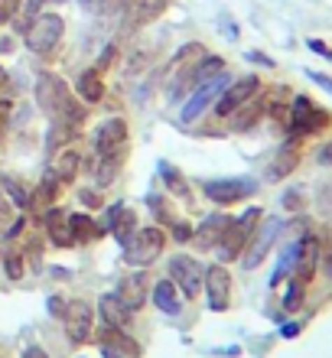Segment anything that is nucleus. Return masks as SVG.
Wrapping results in <instances>:
<instances>
[{
  "mask_svg": "<svg viewBox=\"0 0 332 358\" xmlns=\"http://www.w3.org/2000/svg\"><path fill=\"white\" fill-rule=\"evenodd\" d=\"M257 218H261V208H247L241 218H231L225 228V235H222L219 241V261L222 264H228V261H235V257H241V251L247 248V241H251V235H254L257 228Z\"/></svg>",
  "mask_w": 332,
  "mask_h": 358,
  "instance_id": "f257e3e1",
  "label": "nucleus"
},
{
  "mask_svg": "<svg viewBox=\"0 0 332 358\" xmlns=\"http://www.w3.org/2000/svg\"><path fill=\"white\" fill-rule=\"evenodd\" d=\"M62 33H66V23H62V17H56V13H39L33 23H27V33H23V39H27V49H29V52L46 56V52H52V49L59 46Z\"/></svg>",
  "mask_w": 332,
  "mask_h": 358,
  "instance_id": "f03ea898",
  "label": "nucleus"
},
{
  "mask_svg": "<svg viewBox=\"0 0 332 358\" xmlns=\"http://www.w3.org/2000/svg\"><path fill=\"white\" fill-rule=\"evenodd\" d=\"M124 248H127V251H124L127 264L147 267V264H153V261L163 255V248H166V231L157 228V225L140 228V231H133V238Z\"/></svg>",
  "mask_w": 332,
  "mask_h": 358,
  "instance_id": "7ed1b4c3",
  "label": "nucleus"
},
{
  "mask_svg": "<svg viewBox=\"0 0 332 358\" xmlns=\"http://www.w3.org/2000/svg\"><path fill=\"white\" fill-rule=\"evenodd\" d=\"M209 56V49L202 46V43H186V46L176 52V59L170 62V72L176 78H173L170 85V98L176 101L180 94H186V88L192 85V76H196V69L202 66V59Z\"/></svg>",
  "mask_w": 332,
  "mask_h": 358,
  "instance_id": "20e7f679",
  "label": "nucleus"
},
{
  "mask_svg": "<svg viewBox=\"0 0 332 358\" xmlns=\"http://www.w3.org/2000/svg\"><path fill=\"white\" fill-rule=\"evenodd\" d=\"M280 228H284V222H280V218H267V222H261V228H254V235H251L247 248L241 251V264H245V271L261 267V261L270 255V245L277 241Z\"/></svg>",
  "mask_w": 332,
  "mask_h": 358,
  "instance_id": "39448f33",
  "label": "nucleus"
},
{
  "mask_svg": "<svg viewBox=\"0 0 332 358\" xmlns=\"http://www.w3.org/2000/svg\"><path fill=\"white\" fill-rule=\"evenodd\" d=\"M329 111H323V108H316L306 94H300V98H294V108H290V127H294L296 137H303V134H316L323 131V127H329Z\"/></svg>",
  "mask_w": 332,
  "mask_h": 358,
  "instance_id": "423d86ee",
  "label": "nucleus"
},
{
  "mask_svg": "<svg viewBox=\"0 0 332 358\" xmlns=\"http://www.w3.org/2000/svg\"><path fill=\"white\" fill-rule=\"evenodd\" d=\"M228 88V76L225 72H219L215 78H209V82H199V88H196V94H192L189 101L182 104V114H180V121L182 124H192L196 117H199L205 108H209L215 98H222V92Z\"/></svg>",
  "mask_w": 332,
  "mask_h": 358,
  "instance_id": "0eeeda50",
  "label": "nucleus"
},
{
  "mask_svg": "<svg viewBox=\"0 0 332 358\" xmlns=\"http://www.w3.org/2000/svg\"><path fill=\"white\" fill-rule=\"evenodd\" d=\"M257 192V179H212V182H205V196L212 199V202H219V206H231V202H241V199L254 196Z\"/></svg>",
  "mask_w": 332,
  "mask_h": 358,
  "instance_id": "6e6552de",
  "label": "nucleus"
},
{
  "mask_svg": "<svg viewBox=\"0 0 332 358\" xmlns=\"http://www.w3.org/2000/svg\"><path fill=\"white\" fill-rule=\"evenodd\" d=\"M170 280L176 283V287H182V293L186 296H199L202 293V273H205V267H199V261L189 255H176L170 257Z\"/></svg>",
  "mask_w": 332,
  "mask_h": 358,
  "instance_id": "1a4fd4ad",
  "label": "nucleus"
},
{
  "mask_svg": "<svg viewBox=\"0 0 332 358\" xmlns=\"http://www.w3.org/2000/svg\"><path fill=\"white\" fill-rule=\"evenodd\" d=\"M68 98H72V92H68V85L59 76L43 72V76L36 78V104L49 114V117H52L56 111H62V104H66Z\"/></svg>",
  "mask_w": 332,
  "mask_h": 358,
  "instance_id": "9d476101",
  "label": "nucleus"
},
{
  "mask_svg": "<svg viewBox=\"0 0 332 358\" xmlns=\"http://www.w3.org/2000/svg\"><path fill=\"white\" fill-rule=\"evenodd\" d=\"M202 287H205V296H209V310H215V313L228 310V300H231V273L225 271V264H212L209 271L202 273Z\"/></svg>",
  "mask_w": 332,
  "mask_h": 358,
  "instance_id": "9b49d317",
  "label": "nucleus"
},
{
  "mask_svg": "<svg viewBox=\"0 0 332 358\" xmlns=\"http://www.w3.org/2000/svg\"><path fill=\"white\" fill-rule=\"evenodd\" d=\"M95 147L101 157H124V150H127V121L124 117H108L95 134Z\"/></svg>",
  "mask_w": 332,
  "mask_h": 358,
  "instance_id": "f8f14e48",
  "label": "nucleus"
},
{
  "mask_svg": "<svg viewBox=\"0 0 332 358\" xmlns=\"http://www.w3.org/2000/svg\"><path fill=\"white\" fill-rule=\"evenodd\" d=\"M62 322H66V336L68 342H82L92 336V306L85 300H68L66 303V313H62Z\"/></svg>",
  "mask_w": 332,
  "mask_h": 358,
  "instance_id": "ddd939ff",
  "label": "nucleus"
},
{
  "mask_svg": "<svg viewBox=\"0 0 332 358\" xmlns=\"http://www.w3.org/2000/svg\"><path fill=\"white\" fill-rule=\"evenodd\" d=\"M257 88H261L257 76H245V78H238V82H228V88L222 92V98H219V114L222 117H228L231 111H238L241 104H247L251 98H254Z\"/></svg>",
  "mask_w": 332,
  "mask_h": 358,
  "instance_id": "4468645a",
  "label": "nucleus"
},
{
  "mask_svg": "<svg viewBox=\"0 0 332 358\" xmlns=\"http://www.w3.org/2000/svg\"><path fill=\"white\" fill-rule=\"evenodd\" d=\"M231 218L222 215V212H215V215L209 218H202V225L199 228H192V241L202 248V251H209V248H219L222 235H225V228Z\"/></svg>",
  "mask_w": 332,
  "mask_h": 358,
  "instance_id": "2eb2a0df",
  "label": "nucleus"
},
{
  "mask_svg": "<svg viewBox=\"0 0 332 358\" xmlns=\"http://www.w3.org/2000/svg\"><path fill=\"white\" fill-rule=\"evenodd\" d=\"M166 3H170V0H131L127 17H124V27L137 29V27H143V23H153V20L166 10Z\"/></svg>",
  "mask_w": 332,
  "mask_h": 358,
  "instance_id": "dca6fc26",
  "label": "nucleus"
},
{
  "mask_svg": "<svg viewBox=\"0 0 332 358\" xmlns=\"http://www.w3.org/2000/svg\"><path fill=\"white\" fill-rule=\"evenodd\" d=\"M98 313H101L105 329H124V326L131 322V310L121 303V296H117V293H105V296L98 300Z\"/></svg>",
  "mask_w": 332,
  "mask_h": 358,
  "instance_id": "f3484780",
  "label": "nucleus"
},
{
  "mask_svg": "<svg viewBox=\"0 0 332 358\" xmlns=\"http://www.w3.org/2000/svg\"><path fill=\"white\" fill-rule=\"evenodd\" d=\"M117 296L127 310H140L143 303H147V277L143 273H127L121 283H117Z\"/></svg>",
  "mask_w": 332,
  "mask_h": 358,
  "instance_id": "a211bd4d",
  "label": "nucleus"
},
{
  "mask_svg": "<svg viewBox=\"0 0 332 358\" xmlns=\"http://www.w3.org/2000/svg\"><path fill=\"white\" fill-rule=\"evenodd\" d=\"M316 261H319V241H316L313 235H306L303 241H300V257H296V280L300 283H310L313 280V271H316Z\"/></svg>",
  "mask_w": 332,
  "mask_h": 358,
  "instance_id": "6ab92c4d",
  "label": "nucleus"
},
{
  "mask_svg": "<svg viewBox=\"0 0 332 358\" xmlns=\"http://www.w3.org/2000/svg\"><path fill=\"white\" fill-rule=\"evenodd\" d=\"M296 163H300V150H296L294 141H290V143H284V147L277 150V157L270 160V166H267V179L277 182V179L290 176V173L296 170Z\"/></svg>",
  "mask_w": 332,
  "mask_h": 358,
  "instance_id": "aec40b11",
  "label": "nucleus"
},
{
  "mask_svg": "<svg viewBox=\"0 0 332 358\" xmlns=\"http://www.w3.org/2000/svg\"><path fill=\"white\" fill-rule=\"evenodd\" d=\"M46 225H49V238H52V248H72L75 245V235H72V225H68V215L62 212H46Z\"/></svg>",
  "mask_w": 332,
  "mask_h": 358,
  "instance_id": "412c9836",
  "label": "nucleus"
},
{
  "mask_svg": "<svg viewBox=\"0 0 332 358\" xmlns=\"http://www.w3.org/2000/svg\"><path fill=\"white\" fill-rule=\"evenodd\" d=\"M101 345L114 349L117 355H124V358H137V355H140V345H137V342H133L124 329H105V332H101Z\"/></svg>",
  "mask_w": 332,
  "mask_h": 358,
  "instance_id": "4be33fe9",
  "label": "nucleus"
},
{
  "mask_svg": "<svg viewBox=\"0 0 332 358\" xmlns=\"http://www.w3.org/2000/svg\"><path fill=\"white\" fill-rule=\"evenodd\" d=\"M101 94H105V82H101V72L98 69H88L78 76V98L88 104L101 101Z\"/></svg>",
  "mask_w": 332,
  "mask_h": 358,
  "instance_id": "5701e85b",
  "label": "nucleus"
},
{
  "mask_svg": "<svg viewBox=\"0 0 332 358\" xmlns=\"http://www.w3.org/2000/svg\"><path fill=\"white\" fill-rule=\"evenodd\" d=\"M153 303H157V310L170 313V316H176L180 313V296H176V283L173 280H160L157 287H153Z\"/></svg>",
  "mask_w": 332,
  "mask_h": 358,
  "instance_id": "b1692460",
  "label": "nucleus"
},
{
  "mask_svg": "<svg viewBox=\"0 0 332 358\" xmlns=\"http://www.w3.org/2000/svg\"><path fill=\"white\" fill-rule=\"evenodd\" d=\"M78 166H82V153L68 147V150L59 153V160H56V166H52V173H56L59 182H72V179H75V173H78Z\"/></svg>",
  "mask_w": 332,
  "mask_h": 358,
  "instance_id": "393cba45",
  "label": "nucleus"
},
{
  "mask_svg": "<svg viewBox=\"0 0 332 358\" xmlns=\"http://www.w3.org/2000/svg\"><path fill=\"white\" fill-rule=\"evenodd\" d=\"M133 231H137V215H133V208L124 206V212L117 215V222H114V228H111V235L117 238V245L124 248L133 238Z\"/></svg>",
  "mask_w": 332,
  "mask_h": 358,
  "instance_id": "a878e982",
  "label": "nucleus"
},
{
  "mask_svg": "<svg viewBox=\"0 0 332 358\" xmlns=\"http://www.w3.org/2000/svg\"><path fill=\"white\" fill-rule=\"evenodd\" d=\"M68 225H72L75 241H92V238L101 235V231H98V222L92 215H68Z\"/></svg>",
  "mask_w": 332,
  "mask_h": 358,
  "instance_id": "bb28decb",
  "label": "nucleus"
},
{
  "mask_svg": "<svg viewBox=\"0 0 332 358\" xmlns=\"http://www.w3.org/2000/svg\"><path fill=\"white\" fill-rule=\"evenodd\" d=\"M121 160H124V157H101V163H98V170H95V182H98V186H111L114 176H117Z\"/></svg>",
  "mask_w": 332,
  "mask_h": 358,
  "instance_id": "cd10ccee",
  "label": "nucleus"
},
{
  "mask_svg": "<svg viewBox=\"0 0 332 358\" xmlns=\"http://www.w3.org/2000/svg\"><path fill=\"white\" fill-rule=\"evenodd\" d=\"M0 189H3V192H10V202H13L17 208H29V196H27V189L20 186V182H17L13 176H0Z\"/></svg>",
  "mask_w": 332,
  "mask_h": 358,
  "instance_id": "c85d7f7f",
  "label": "nucleus"
},
{
  "mask_svg": "<svg viewBox=\"0 0 332 358\" xmlns=\"http://www.w3.org/2000/svg\"><path fill=\"white\" fill-rule=\"evenodd\" d=\"M160 176L166 179V186H170L173 192H176V196H186V192H189V186H186V179H182L176 170H173V166H170L166 160H160Z\"/></svg>",
  "mask_w": 332,
  "mask_h": 358,
  "instance_id": "c756f323",
  "label": "nucleus"
},
{
  "mask_svg": "<svg viewBox=\"0 0 332 358\" xmlns=\"http://www.w3.org/2000/svg\"><path fill=\"white\" fill-rule=\"evenodd\" d=\"M303 290H306V283H300L294 277V283L287 287V293H284V310L287 313H294V310H300L303 306Z\"/></svg>",
  "mask_w": 332,
  "mask_h": 358,
  "instance_id": "7c9ffc66",
  "label": "nucleus"
},
{
  "mask_svg": "<svg viewBox=\"0 0 332 358\" xmlns=\"http://www.w3.org/2000/svg\"><path fill=\"white\" fill-rule=\"evenodd\" d=\"M261 117V104H251V108H241V111L235 114V121H231V127L235 131H247V127H254V121Z\"/></svg>",
  "mask_w": 332,
  "mask_h": 358,
  "instance_id": "2f4dec72",
  "label": "nucleus"
},
{
  "mask_svg": "<svg viewBox=\"0 0 332 358\" xmlns=\"http://www.w3.org/2000/svg\"><path fill=\"white\" fill-rule=\"evenodd\" d=\"M121 212H124V202H114V206L108 208L105 215H101V222H98V231H101V235H105V231H111L114 222H117V215H121Z\"/></svg>",
  "mask_w": 332,
  "mask_h": 358,
  "instance_id": "473e14b6",
  "label": "nucleus"
},
{
  "mask_svg": "<svg viewBox=\"0 0 332 358\" xmlns=\"http://www.w3.org/2000/svg\"><path fill=\"white\" fill-rule=\"evenodd\" d=\"M43 3H46V0H20V10H23V23H33V20L39 17ZM23 29H27V27H23Z\"/></svg>",
  "mask_w": 332,
  "mask_h": 358,
  "instance_id": "72a5a7b5",
  "label": "nucleus"
},
{
  "mask_svg": "<svg viewBox=\"0 0 332 358\" xmlns=\"http://www.w3.org/2000/svg\"><path fill=\"white\" fill-rule=\"evenodd\" d=\"M147 206L153 208V215H160V222H173L170 208H166V202H163V196H147Z\"/></svg>",
  "mask_w": 332,
  "mask_h": 358,
  "instance_id": "f704fd0d",
  "label": "nucleus"
},
{
  "mask_svg": "<svg viewBox=\"0 0 332 358\" xmlns=\"http://www.w3.org/2000/svg\"><path fill=\"white\" fill-rule=\"evenodd\" d=\"M17 13H20V0H0V23H10Z\"/></svg>",
  "mask_w": 332,
  "mask_h": 358,
  "instance_id": "c9c22d12",
  "label": "nucleus"
},
{
  "mask_svg": "<svg viewBox=\"0 0 332 358\" xmlns=\"http://www.w3.org/2000/svg\"><path fill=\"white\" fill-rule=\"evenodd\" d=\"M7 277H10V280H20V277H23V257H20V255H10L7 257Z\"/></svg>",
  "mask_w": 332,
  "mask_h": 358,
  "instance_id": "e433bc0d",
  "label": "nucleus"
},
{
  "mask_svg": "<svg viewBox=\"0 0 332 358\" xmlns=\"http://www.w3.org/2000/svg\"><path fill=\"white\" fill-rule=\"evenodd\" d=\"M173 238H176L180 245H182V241H189V238H192V225H189V222H173Z\"/></svg>",
  "mask_w": 332,
  "mask_h": 358,
  "instance_id": "4c0bfd02",
  "label": "nucleus"
},
{
  "mask_svg": "<svg viewBox=\"0 0 332 358\" xmlns=\"http://www.w3.org/2000/svg\"><path fill=\"white\" fill-rule=\"evenodd\" d=\"M66 296H49V303H46V306H49V313H52V316H56V320H62V313H66Z\"/></svg>",
  "mask_w": 332,
  "mask_h": 358,
  "instance_id": "58836bf2",
  "label": "nucleus"
},
{
  "mask_svg": "<svg viewBox=\"0 0 332 358\" xmlns=\"http://www.w3.org/2000/svg\"><path fill=\"white\" fill-rule=\"evenodd\" d=\"M284 208H290V212H296V208H303V196L296 192V189H290L284 196Z\"/></svg>",
  "mask_w": 332,
  "mask_h": 358,
  "instance_id": "ea45409f",
  "label": "nucleus"
},
{
  "mask_svg": "<svg viewBox=\"0 0 332 358\" xmlns=\"http://www.w3.org/2000/svg\"><path fill=\"white\" fill-rule=\"evenodd\" d=\"M306 76L313 78V82H316L319 88H326V92L332 94V78H329V76H323V72H306Z\"/></svg>",
  "mask_w": 332,
  "mask_h": 358,
  "instance_id": "a19ab883",
  "label": "nucleus"
},
{
  "mask_svg": "<svg viewBox=\"0 0 332 358\" xmlns=\"http://www.w3.org/2000/svg\"><path fill=\"white\" fill-rule=\"evenodd\" d=\"M306 46L313 49L316 56H326V59H332V49L326 46V43H319V39H310V43H306Z\"/></svg>",
  "mask_w": 332,
  "mask_h": 358,
  "instance_id": "79ce46f5",
  "label": "nucleus"
},
{
  "mask_svg": "<svg viewBox=\"0 0 332 358\" xmlns=\"http://www.w3.org/2000/svg\"><path fill=\"white\" fill-rule=\"evenodd\" d=\"M105 3H108V0H78V7L85 10V13H98Z\"/></svg>",
  "mask_w": 332,
  "mask_h": 358,
  "instance_id": "37998d69",
  "label": "nucleus"
},
{
  "mask_svg": "<svg viewBox=\"0 0 332 358\" xmlns=\"http://www.w3.org/2000/svg\"><path fill=\"white\" fill-rule=\"evenodd\" d=\"M114 52H117V49H114V46H108L105 52L98 56V72H101V69H108V66H111V62H114Z\"/></svg>",
  "mask_w": 332,
  "mask_h": 358,
  "instance_id": "c03bdc74",
  "label": "nucleus"
},
{
  "mask_svg": "<svg viewBox=\"0 0 332 358\" xmlns=\"http://www.w3.org/2000/svg\"><path fill=\"white\" fill-rule=\"evenodd\" d=\"M247 59H251V62H257V66H264V69H274V59L264 56V52H247Z\"/></svg>",
  "mask_w": 332,
  "mask_h": 358,
  "instance_id": "a18cd8bd",
  "label": "nucleus"
},
{
  "mask_svg": "<svg viewBox=\"0 0 332 358\" xmlns=\"http://www.w3.org/2000/svg\"><path fill=\"white\" fill-rule=\"evenodd\" d=\"M300 329H303L300 322H287L284 329H280V336H284V339H294V336H300Z\"/></svg>",
  "mask_w": 332,
  "mask_h": 358,
  "instance_id": "49530a36",
  "label": "nucleus"
},
{
  "mask_svg": "<svg viewBox=\"0 0 332 358\" xmlns=\"http://www.w3.org/2000/svg\"><path fill=\"white\" fill-rule=\"evenodd\" d=\"M82 202H85V206H101V199H98L95 189H85V192H82Z\"/></svg>",
  "mask_w": 332,
  "mask_h": 358,
  "instance_id": "de8ad7c7",
  "label": "nucleus"
},
{
  "mask_svg": "<svg viewBox=\"0 0 332 358\" xmlns=\"http://www.w3.org/2000/svg\"><path fill=\"white\" fill-rule=\"evenodd\" d=\"M23 225H27V218H17L13 225H10V231H7V238H17L20 231H23Z\"/></svg>",
  "mask_w": 332,
  "mask_h": 358,
  "instance_id": "09e8293b",
  "label": "nucleus"
},
{
  "mask_svg": "<svg viewBox=\"0 0 332 358\" xmlns=\"http://www.w3.org/2000/svg\"><path fill=\"white\" fill-rule=\"evenodd\" d=\"M23 358H49V355H46L43 349H39V345H29V349L23 352Z\"/></svg>",
  "mask_w": 332,
  "mask_h": 358,
  "instance_id": "8fccbe9b",
  "label": "nucleus"
},
{
  "mask_svg": "<svg viewBox=\"0 0 332 358\" xmlns=\"http://www.w3.org/2000/svg\"><path fill=\"white\" fill-rule=\"evenodd\" d=\"M10 215V199H3V189H0V222Z\"/></svg>",
  "mask_w": 332,
  "mask_h": 358,
  "instance_id": "3c124183",
  "label": "nucleus"
},
{
  "mask_svg": "<svg viewBox=\"0 0 332 358\" xmlns=\"http://www.w3.org/2000/svg\"><path fill=\"white\" fill-rule=\"evenodd\" d=\"M13 46H17V43L10 36H0V52H13Z\"/></svg>",
  "mask_w": 332,
  "mask_h": 358,
  "instance_id": "603ef678",
  "label": "nucleus"
},
{
  "mask_svg": "<svg viewBox=\"0 0 332 358\" xmlns=\"http://www.w3.org/2000/svg\"><path fill=\"white\" fill-rule=\"evenodd\" d=\"M319 163H332V143H326L323 150H319Z\"/></svg>",
  "mask_w": 332,
  "mask_h": 358,
  "instance_id": "864d4df0",
  "label": "nucleus"
},
{
  "mask_svg": "<svg viewBox=\"0 0 332 358\" xmlns=\"http://www.w3.org/2000/svg\"><path fill=\"white\" fill-rule=\"evenodd\" d=\"M101 355H105V358H124V355H117L114 349H108V345H101Z\"/></svg>",
  "mask_w": 332,
  "mask_h": 358,
  "instance_id": "5fc2aeb1",
  "label": "nucleus"
},
{
  "mask_svg": "<svg viewBox=\"0 0 332 358\" xmlns=\"http://www.w3.org/2000/svg\"><path fill=\"white\" fill-rule=\"evenodd\" d=\"M52 3H66V0H52Z\"/></svg>",
  "mask_w": 332,
  "mask_h": 358,
  "instance_id": "6e6d98bb",
  "label": "nucleus"
},
{
  "mask_svg": "<svg viewBox=\"0 0 332 358\" xmlns=\"http://www.w3.org/2000/svg\"><path fill=\"white\" fill-rule=\"evenodd\" d=\"M329 277H332V261H329Z\"/></svg>",
  "mask_w": 332,
  "mask_h": 358,
  "instance_id": "4d7b16f0",
  "label": "nucleus"
},
{
  "mask_svg": "<svg viewBox=\"0 0 332 358\" xmlns=\"http://www.w3.org/2000/svg\"><path fill=\"white\" fill-rule=\"evenodd\" d=\"M0 78H3V69H0Z\"/></svg>",
  "mask_w": 332,
  "mask_h": 358,
  "instance_id": "13d9d810",
  "label": "nucleus"
}]
</instances>
